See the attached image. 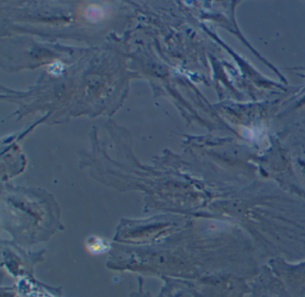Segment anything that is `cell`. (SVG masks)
Wrapping results in <instances>:
<instances>
[{
	"instance_id": "6da1fadb",
	"label": "cell",
	"mask_w": 305,
	"mask_h": 297,
	"mask_svg": "<svg viewBox=\"0 0 305 297\" xmlns=\"http://www.w3.org/2000/svg\"><path fill=\"white\" fill-rule=\"evenodd\" d=\"M90 249H92V252H102V250H107V245L103 243V242H100L99 243H95L94 245L92 244L91 245H89Z\"/></svg>"
}]
</instances>
